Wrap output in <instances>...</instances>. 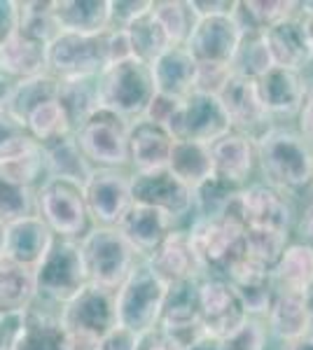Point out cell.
Here are the masks:
<instances>
[{"label":"cell","mask_w":313,"mask_h":350,"mask_svg":"<svg viewBox=\"0 0 313 350\" xmlns=\"http://www.w3.org/2000/svg\"><path fill=\"white\" fill-rule=\"evenodd\" d=\"M255 148L264 185L283 194H299L313 185V152L297 131L271 126L255 140Z\"/></svg>","instance_id":"obj_1"},{"label":"cell","mask_w":313,"mask_h":350,"mask_svg":"<svg viewBox=\"0 0 313 350\" xmlns=\"http://www.w3.org/2000/svg\"><path fill=\"white\" fill-rule=\"evenodd\" d=\"M96 92H99V108L115 112L127 122L140 120L157 94L150 66L138 59L108 66L96 77Z\"/></svg>","instance_id":"obj_2"},{"label":"cell","mask_w":313,"mask_h":350,"mask_svg":"<svg viewBox=\"0 0 313 350\" xmlns=\"http://www.w3.org/2000/svg\"><path fill=\"white\" fill-rule=\"evenodd\" d=\"M87 283L105 292H117L143 259L124 241L117 229L92 227L79 241Z\"/></svg>","instance_id":"obj_3"},{"label":"cell","mask_w":313,"mask_h":350,"mask_svg":"<svg viewBox=\"0 0 313 350\" xmlns=\"http://www.w3.org/2000/svg\"><path fill=\"white\" fill-rule=\"evenodd\" d=\"M192 247L203 269V278H225L243 259V234L246 227L236 215L227 217H195L187 227Z\"/></svg>","instance_id":"obj_4"},{"label":"cell","mask_w":313,"mask_h":350,"mask_svg":"<svg viewBox=\"0 0 313 350\" xmlns=\"http://www.w3.org/2000/svg\"><path fill=\"white\" fill-rule=\"evenodd\" d=\"M36 278V299L49 306L64 308L87 283V271H84L82 250L79 241L56 239L49 245L47 255L33 271Z\"/></svg>","instance_id":"obj_5"},{"label":"cell","mask_w":313,"mask_h":350,"mask_svg":"<svg viewBox=\"0 0 313 350\" xmlns=\"http://www.w3.org/2000/svg\"><path fill=\"white\" fill-rule=\"evenodd\" d=\"M129 126L124 117L99 108L73 131L79 152L94 168H127L129 171Z\"/></svg>","instance_id":"obj_6"},{"label":"cell","mask_w":313,"mask_h":350,"mask_svg":"<svg viewBox=\"0 0 313 350\" xmlns=\"http://www.w3.org/2000/svg\"><path fill=\"white\" fill-rule=\"evenodd\" d=\"M164 297H166V285L147 269L145 262H140L115 292L117 325L138 336L155 329L162 315Z\"/></svg>","instance_id":"obj_7"},{"label":"cell","mask_w":313,"mask_h":350,"mask_svg":"<svg viewBox=\"0 0 313 350\" xmlns=\"http://www.w3.org/2000/svg\"><path fill=\"white\" fill-rule=\"evenodd\" d=\"M110 66V31L96 36L59 33L47 47V72L56 80L99 77Z\"/></svg>","instance_id":"obj_8"},{"label":"cell","mask_w":313,"mask_h":350,"mask_svg":"<svg viewBox=\"0 0 313 350\" xmlns=\"http://www.w3.org/2000/svg\"><path fill=\"white\" fill-rule=\"evenodd\" d=\"M36 215L56 239L82 241L92 229L82 187L68 180H47L36 191Z\"/></svg>","instance_id":"obj_9"},{"label":"cell","mask_w":313,"mask_h":350,"mask_svg":"<svg viewBox=\"0 0 313 350\" xmlns=\"http://www.w3.org/2000/svg\"><path fill=\"white\" fill-rule=\"evenodd\" d=\"M92 227L117 229L122 217L134 206L131 196V171L127 168H96L82 185Z\"/></svg>","instance_id":"obj_10"},{"label":"cell","mask_w":313,"mask_h":350,"mask_svg":"<svg viewBox=\"0 0 313 350\" xmlns=\"http://www.w3.org/2000/svg\"><path fill=\"white\" fill-rule=\"evenodd\" d=\"M61 325H64L66 334L101 341L108 332L117 327L115 292L87 285L61 308Z\"/></svg>","instance_id":"obj_11"},{"label":"cell","mask_w":313,"mask_h":350,"mask_svg":"<svg viewBox=\"0 0 313 350\" xmlns=\"http://www.w3.org/2000/svg\"><path fill=\"white\" fill-rule=\"evenodd\" d=\"M197 297L206 338L220 341L248 320L241 299L225 278H213V275L201 278L197 285Z\"/></svg>","instance_id":"obj_12"},{"label":"cell","mask_w":313,"mask_h":350,"mask_svg":"<svg viewBox=\"0 0 313 350\" xmlns=\"http://www.w3.org/2000/svg\"><path fill=\"white\" fill-rule=\"evenodd\" d=\"M195 283H178L166 287L162 315H159V329L166 334L180 350H192L206 338L199 315V297Z\"/></svg>","instance_id":"obj_13"},{"label":"cell","mask_w":313,"mask_h":350,"mask_svg":"<svg viewBox=\"0 0 313 350\" xmlns=\"http://www.w3.org/2000/svg\"><path fill=\"white\" fill-rule=\"evenodd\" d=\"M229 131V120H227L220 100L215 96L203 94H190L183 98L178 115L168 129L173 140H195V143L203 145L215 143Z\"/></svg>","instance_id":"obj_14"},{"label":"cell","mask_w":313,"mask_h":350,"mask_svg":"<svg viewBox=\"0 0 313 350\" xmlns=\"http://www.w3.org/2000/svg\"><path fill=\"white\" fill-rule=\"evenodd\" d=\"M131 196L134 203L164 211L175 219L178 227L185 217L192 215L195 208L192 189L173 178L166 168L155 173H131Z\"/></svg>","instance_id":"obj_15"},{"label":"cell","mask_w":313,"mask_h":350,"mask_svg":"<svg viewBox=\"0 0 313 350\" xmlns=\"http://www.w3.org/2000/svg\"><path fill=\"white\" fill-rule=\"evenodd\" d=\"M222 110L229 120L231 131L243 133L248 138L258 140L271 129V115L262 105L255 80L241 75H231L227 87L218 96Z\"/></svg>","instance_id":"obj_16"},{"label":"cell","mask_w":313,"mask_h":350,"mask_svg":"<svg viewBox=\"0 0 313 350\" xmlns=\"http://www.w3.org/2000/svg\"><path fill=\"white\" fill-rule=\"evenodd\" d=\"M147 269L162 280L164 285L192 283L203 278V269L192 247L190 234L183 227H175L171 234L159 243V247L145 259Z\"/></svg>","instance_id":"obj_17"},{"label":"cell","mask_w":313,"mask_h":350,"mask_svg":"<svg viewBox=\"0 0 313 350\" xmlns=\"http://www.w3.org/2000/svg\"><path fill=\"white\" fill-rule=\"evenodd\" d=\"M54 234L45 227L38 215H28L3 227V252L0 262L12 267L36 271L42 257L47 255Z\"/></svg>","instance_id":"obj_18"},{"label":"cell","mask_w":313,"mask_h":350,"mask_svg":"<svg viewBox=\"0 0 313 350\" xmlns=\"http://www.w3.org/2000/svg\"><path fill=\"white\" fill-rule=\"evenodd\" d=\"M238 40H241V28L234 14L206 16V19H197L185 49L197 64H231Z\"/></svg>","instance_id":"obj_19"},{"label":"cell","mask_w":313,"mask_h":350,"mask_svg":"<svg viewBox=\"0 0 313 350\" xmlns=\"http://www.w3.org/2000/svg\"><path fill=\"white\" fill-rule=\"evenodd\" d=\"M238 217L243 227L290 231L295 211L283 191L269 185H248L238 191Z\"/></svg>","instance_id":"obj_20"},{"label":"cell","mask_w":313,"mask_h":350,"mask_svg":"<svg viewBox=\"0 0 313 350\" xmlns=\"http://www.w3.org/2000/svg\"><path fill=\"white\" fill-rule=\"evenodd\" d=\"M210 148V159H213V178L222 180L225 185L236 189L248 187V180L258 166V148L255 140L243 133L229 131Z\"/></svg>","instance_id":"obj_21"},{"label":"cell","mask_w":313,"mask_h":350,"mask_svg":"<svg viewBox=\"0 0 313 350\" xmlns=\"http://www.w3.org/2000/svg\"><path fill=\"white\" fill-rule=\"evenodd\" d=\"M175 227H178L175 219L166 215L164 211L134 203L127 215L122 217V222L117 224V231L124 236V241L134 247L136 255L145 262V259L159 247V243L166 239Z\"/></svg>","instance_id":"obj_22"},{"label":"cell","mask_w":313,"mask_h":350,"mask_svg":"<svg viewBox=\"0 0 313 350\" xmlns=\"http://www.w3.org/2000/svg\"><path fill=\"white\" fill-rule=\"evenodd\" d=\"M173 135L147 120H134L129 126V171L155 173L168 166Z\"/></svg>","instance_id":"obj_23"},{"label":"cell","mask_w":313,"mask_h":350,"mask_svg":"<svg viewBox=\"0 0 313 350\" xmlns=\"http://www.w3.org/2000/svg\"><path fill=\"white\" fill-rule=\"evenodd\" d=\"M262 36H264L266 49H269L271 64L276 68L301 72L306 66H311L313 47H311L309 33H306L301 14L266 28Z\"/></svg>","instance_id":"obj_24"},{"label":"cell","mask_w":313,"mask_h":350,"mask_svg":"<svg viewBox=\"0 0 313 350\" xmlns=\"http://www.w3.org/2000/svg\"><path fill=\"white\" fill-rule=\"evenodd\" d=\"M12 350H66L61 308L33 299L31 306L24 310Z\"/></svg>","instance_id":"obj_25"},{"label":"cell","mask_w":313,"mask_h":350,"mask_svg":"<svg viewBox=\"0 0 313 350\" xmlns=\"http://www.w3.org/2000/svg\"><path fill=\"white\" fill-rule=\"evenodd\" d=\"M255 87H258L260 100L271 115V120L274 117H295L309 92V84L301 77V72L276 66L258 77Z\"/></svg>","instance_id":"obj_26"},{"label":"cell","mask_w":313,"mask_h":350,"mask_svg":"<svg viewBox=\"0 0 313 350\" xmlns=\"http://www.w3.org/2000/svg\"><path fill=\"white\" fill-rule=\"evenodd\" d=\"M47 47L49 44L16 31L0 42V75L14 84L47 72Z\"/></svg>","instance_id":"obj_27"},{"label":"cell","mask_w":313,"mask_h":350,"mask_svg":"<svg viewBox=\"0 0 313 350\" xmlns=\"http://www.w3.org/2000/svg\"><path fill=\"white\" fill-rule=\"evenodd\" d=\"M225 280L234 287L248 318L260 320L269 313V306L276 297L271 271H264L246 262V259H241L236 267H231L229 273L225 275Z\"/></svg>","instance_id":"obj_28"},{"label":"cell","mask_w":313,"mask_h":350,"mask_svg":"<svg viewBox=\"0 0 313 350\" xmlns=\"http://www.w3.org/2000/svg\"><path fill=\"white\" fill-rule=\"evenodd\" d=\"M197 61L185 47H168L166 52L150 64L155 92L171 98H187L195 84Z\"/></svg>","instance_id":"obj_29"},{"label":"cell","mask_w":313,"mask_h":350,"mask_svg":"<svg viewBox=\"0 0 313 350\" xmlns=\"http://www.w3.org/2000/svg\"><path fill=\"white\" fill-rule=\"evenodd\" d=\"M266 318V334L276 336L278 341L290 343L297 338L311 334L313 323L306 310L304 297L301 295H288V292H276L274 301L269 306Z\"/></svg>","instance_id":"obj_30"},{"label":"cell","mask_w":313,"mask_h":350,"mask_svg":"<svg viewBox=\"0 0 313 350\" xmlns=\"http://www.w3.org/2000/svg\"><path fill=\"white\" fill-rule=\"evenodd\" d=\"M59 33L96 36L108 31V0H54Z\"/></svg>","instance_id":"obj_31"},{"label":"cell","mask_w":313,"mask_h":350,"mask_svg":"<svg viewBox=\"0 0 313 350\" xmlns=\"http://www.w3.org/2000/svg\"><path fill=\"white\" fill-rule=\"evenodd\" d=\"M271 280L276 292L304 297V292L313 283V247L301 241L290 243L278 264L271 269Z\"/></svg>","instance_id":"obj_32"},{"label":"cell","mask_w":313,"mask_h":350,"mask_svg":"<svg viewBox=\"0 0 313 350\" xmlns=\"http://www.w3.org/2000/svg\"><path fill=\"white\" fill-rule=\"evenodd\" d=\"M166 171L190 189L199 187L201 183L213 178L210 148L203 143H195V140H173Z\"/></svg>","instance_id":"obj_33"},{"label":"cell","mask_w":313,"mask_h":350,"mask_svg":"<svg viewBox=\"0 0 313 350\" xmlns=\"http://www.w3.org/2000/svg\"><path fill=\"white\" fill-rule=\"evenodd\" d=\"M40 148H42L45 163H47V180H68V183L82 187L94 171L79 152L73 133L49 145H40Z\"/></svg>","instance_id":"obj_34"},{"label":"cell","mask_w":313,"mask_h":350,"mask_svg":"<svg viewBox=\"0 0 313 350\" xmlns=\"http://www.w3.org/2000/svg\"><path fill=\"white\" fill-rule=\"evenodd\" d=\"M56 92H59V80L54 75H49V72H42V75L14 82L10 87V94L5 98L3 108L10 115H14L19 122H26V117L33 110L40 108L42 103H47V100H54Z\"/></svg>","instance_id":"obj_35"},{"label":"cell","mask_w":313,"mask_h":350,"mask_svg":"<svg viewBox=\"0 0 313 350\" xmlns=\"http://www.w3.org/2000/svg\"><path fill=\"white\" fill-rule=\"evenodd\" d=\"M56 100L61 103V108H64L73 131H75L92 112L99 110L96 77H71V80H59Z\"/></svg>","instance_id":"obj_36"},{"label":"cell","mask_w":313,"mask_h":350,"mask_svg":"<svg viewBox=\"0 0 313 350\" xmlns=\"http://www.w3.org/2000/svg\"><path fill=\"white\" fill-rule=\"evenodd\" d=\"M0 180L12 183L16 187H26L38 191L47 183V163H45L42 148L33 143L19 154L0 161Z\"/></svg>","instance_id":"obj_37"},{"label":"cell","mask_w":313,"mask_h":350,"mask_svg":"<svg viewBox=\"0 0 313 350\" xmlns=\"http://www.w3.org/2000/svg\"><path fill=\"white\" fill-rule=\"evenodd\" d=\"M288 245L290 231L246 227V234H243V259L264 271H271Z\"/></svg>","instance_id":"obj_38"},{"label":"cell","mask_w":313,"mask_h":350,"mask_svg":"<svg viewBox=\"0 0 313 350\" xmlns=\"http://www.w3.org/2000/svg\"><path fill=\"white\" fill-rule=\"evenodd\" d=\"M238 191L236 187H229L218 178H210L201 183L199 187L192 189V199H195V208L192 215L195 217H238ZM241 219V217H238Z\"/></svg>","instance_id":"obj_39"},{"label":"cell","mask_w":313,"mask_h":350,"mask_svg":"<svg viewBox=\"0 0 313 350\" xmlns=\"http://www.w3.org/2000/svg\"><path fill=\"white\" fill-rule=\"evenodd\" d=\"M124 33H127V40H129L134 59L143 61L147 66H150L152 61H157L168 47H173V44L168 42L166 33H164V28L159 26V21L152 16V12H145L143 16H138Z\"/></svg>","instance_id":"obj_40"},{"label":"cell","mask_w":313,"mask_h":350,"mask_svg":"<svg viewBox=\"0 0 313 350\" xmlns=\"http://www.w3.org/2000/svg\"><path fill=\"white\" fill-rule=\"evenodd\" d=\"M36 299L33 271L0 262V313H24Z\"/></svg>","instance_id":"obj_41"},{"label":"cell","mask_w":313,"mask_h":350,"mask_svg":"<svg viewBox=\"0 0 313 350\" xmlns=\"http://www.w3.org/2000/svg\"><path fill=\"white\" fill-rule=\"evenodd\" d=\"M152 16L164 28L168 42L173 47H185L192 28L197 24V16L190 10L187 0H152Z\"/></svg>","instance_id":"obj_42"},{"label":"cell","mask_w":313,"mask_h":350,"mask_svg":"<svg viewBox=\"0 0 313 350\" xmlns=\"http://www.w3.org/2000/svg\"><path fill=\"white\" fill-rule=\"evenodd\" d=\"M28 135L36 140L38 145H49L59 138H66V135L73 133V126L68 122L64 108H61L59 100H47L40 108H36L31 115L26 117L24 122Z\"/></svg>","instance_id":"obj_43"},{"label":"cell","mask_w":313,"mask_h":350,"mask_svg":"<svg viewBox=\"0 0 313 350\" xmlns=\"http://www.w3.org/2000/svg\"><path fill=\"white\" fill-rule=\"evenodd\" d=\"M229 66L234 75L248 77V80H258L266 70H271L274 64H271L269 49L264 44V36L262 33H241V40H238Z\"/></svg>","instance_id":"obj_44"},{"label":"cell","mask_w":313,"mask_h":350,"mask_svg":"<svg viewBox=\"0 0 313 350\" xmlns=\"http://www.w3.org/2000/svg\"><path fill=\"white\" fill-rule=\"evenodd\" d=\"M19 31L49 44L59 36L54 19V0H19Z\"/></svg>","instance_id":"obj_45"},{"label":"cell","mask_w":313,"mask_h":350,"mask_svg":"<svg viewBox=\"0 0 313 350\" xmlns=\"http://www.w3.org/2000/svg\"><path fill=\"white\" fill-rule=\"evenodd\" d=\"M36 215V191L0 180V224Z\"/></svg>","instance_id":"obj_46"},{"label":"cell","mask_w":313,"mask_h":350,"mask_svg":"<svg viewBox=\"0 0 313 350\" xmlns=\"http://www.w3.org/2000/svg\"><path fill=\"white\" fill-rule=\"evenodd\" d=\"M36 140L28 135L24 122H19L14 115H10L5 108H0V161L19 154Z\"/></svg>","instance_id":"obj_47"},{"label":"cell","mask_w":313,"mask_h":350,"mask_svg":"<svg viewBox=\"0 0 313 350\" xmlns=\"http://www.w3.org/2000/svg\"><path fill=\"white\" fill-rule=\"evenodd\" d=\"M266 327L255 318H248L238 329L218 341V350H266Z\"/></svg>","instance_id":"obj_48"},{"label":"cell","mask_w":313,"mask_h":350,"mask_svg":"<svg viewBox=\"0 0 313 350\" xmlns=\"http://www.w3.org/2000/svg\"><path fill=\"white\" fill-rule=\"evenodd\" d=\"M231 66L229 64H197L195 70V84H192V94H203V96H218L222 89L227 87V82L231 80Z\"/></svg>","instance_id":"obj_49"},{"label":"cell","mask_w":313,"mask_h":350,"mask_svg":"<svg viewBox=\"0 0 313 350\" xmlns=\"http://www.w3.org/2000/svg\"><path fill=\"white\" fill-rule=\"evenodd\" d=\"M150 8L152 0H108V31H127Z\"/></svg>","instance_id":"obj_50"},{"label":"cell","mask_w":313,"mask_h":350,"mask_svg":"<svg viewBox=\"0 0 313 350\" xmlns=\"http://www.w3.org/2000/svg\"><path fill=\"white\" fill-rule=\"evenodd\" d=\"M180 103H183V98H171V96L155 94V98L150 100L147 110L143 112V120L159 124V126H164L168 131L175 115H178V110H180Z\"/></svg>","instance_id":"obj_51"},{"label":"cell","mask_w":313,"mask_h":350,"mask_svg":"<svg viewBox=\"0 0 313 350\" xmlns=\"http://www.w3.org/2000/svg\"><path fill=\"white\" fill-rule=\"evenodd\" d=\"M190 10L195 12L197 19H206V16H229L234 14L236 3L234 0H187Z\"/></svg>","instance_id":"obj_52"},{"label":"cell","mask_w":313,"mask_h":350,"mask_svg":"<svg viewBox=\"0 0 313 350\" xmlns=\"http://www.w3.org/2000/svg\"><path fill=\"white\" fill-rule=\"evenodd\" d=\"M19 31V0H0V42Z\"/></svg>","instance_id":"obj_53"},{"label":"cell","mask_w":313,"mask_h":350,"mask_svg":"<svg viewBox=\"0 0 313 350\" xmlns=\"http://www.w3.org/2000/svg\"><path fill=\"white\" fill-rule=\"evenodd\" d=\"M136 343H138V334L117 325L115 329H110L101 338L99 350H136Z\"/></svg>","instance_id":"obj_54"},{"label":"cell","mask_w":313,"mask_h":350,"mask_svg":"<svg viewBox=\"0 0 313 350\" xmlns=\"http://www.w3.org/2000/svg\"><path fill=\"white\" fill-rule=\"evenodd\" d=\"M297 124H299L297 133L301 135V140H304V143L309 145V150L313 152V87H309L304 103H301V108L297 112Z\"/></svg>","instance_id":"obj_55"},{"label":"cell","mask_w":313,"mask_h":350,"mask_svg":"<svg viewBox=\"0 0 313 350\" xmlns=\"http://www.w3.org/2000/svg\"><path fill=\"white\" fill-rule=\"evenodd\" d=\"M24 313H0V350H12Z\"/></svg>","instance_id":"obj_56"},{"label":"cell","mask_w":313,"mask_h":350,"mask_svg":"<svg viewBox=\"0 0 313 350\" xmlns=\"http://www.w3.org/2000/svg\"><path fill=\"white\" fill-rule=\"evenodd\" d=\"M136 350H180L178 346H175L171 338L164 334L159 327H155V329L145 332V334L138 336V343H136Z\"/></svg>","instance_id":"obj_57"},{"label":"cell","mask_w":313,"mask_h":350,"mask_svg":"<svg viewBox=\"0 0 313 350\" xmlns=\"http://www.w3.org/2000/svg\"><path fill=\"white\" fill-rule=\"evenodd\" d=\"M299 234H301V243H306L309 247H313V203L304 211V215H301Z\"/></svg>","instance_id":"obj_58"},{"label":"cell","mask_w":313,"mask_h":350,"mask_svg":"<svg viewBox=\"0 0 313 350\" xmlns=\"http://www.w3.org/2000/svg\"><path fill=\"white\" fill-rule=\"evenodd\" d=\"M283 350H313V334H306V336L297 338V341L286 343Z\"/></svg>","instance_id":"obj_59"},{"label":"cell","mask_w":313,"mask_h":350,"mask_svg":"<svg viewBox=\"0 0 313 350\" xmlns=\"http://www.w3.org/2000/svg\"><path fill=\"white\" fill-rule=\"evenodd\" d=\"M10 87H12V82H8L3 75H0V108L5 105V98H8V94H10Z\"/></svg>","instance_id":"obj_60"},{"label":"cell","mask_w":313,"mask_h":350,"mask_svg":"<svg viewBox=\"0 0 313 350\" xmlns=\"http://www.w3.org/2000/svg\"><path fill=\"white\" fill-rule=\"evenodd\" d=\"M304 304H306V310H309V315H311V323H313V283L309 290L304 292Z\"/></svg>","instance_id":"obj_61"},{"label":"cell","mask_w":313,"mask_h":350,"mask_svg":"<svg viewBox=\"0 0 313 350\" xmlns=\"http://www.w3.org/2000/svg\"><path fill=\"white\" fill-rule=\"evenodd\" d=\"M192 350H218V341H213V338H203V341Z\"/></svg>","instance_id":"obj_62"},{"label":"cell","mask_w":313,"mask_h":350,"mask_svg":"<svg viewBox=\"0 0 313 350\" xmlns=\"http://www.w3.org/2000/svg\"><path fill=\"white\" fill-rule=\"evenodd\" d=\"M301 19H304L306 33H309V40H311V47H313V16H301Z\"/></svg>","instance_id":"obj_63"},{"label":"cell","mask_w":313,"mask_h":350,"mask_svg":"<svg viewBox=\"0 0 313 350\" xmlns=\"http://www.w3.org/2000/svg\"><path fill=\"white\" fill-rule=\"evenodd\" d=\"M0 252H3V224H0Z\"/></svg>","instance_id":"obj_64"}]
</instances>
